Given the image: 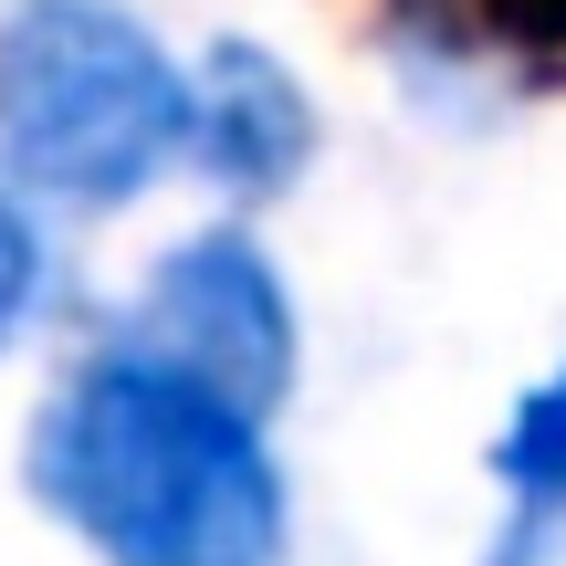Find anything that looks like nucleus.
Wrapping results in <instances>:
<instances>
[{"label": "nucleus", "mask_w": 566, "mask_h": 566, "mask_svg": "<svg viewBox=\"0 0 566 566\" xmlns=\"http://www.w3.org/2000/svg\"><path fill=\"white\" fill-rule=\"evenodd\" d=\"M21 472L32 504L74 525L105 566H283L294 535L263 409L147 357L137 336L42 399Z\"/></svg>", "instance_id": "obj_1"}, {"label": "nucleus", "mask_w": 566, "mask_h": 566, "mask_svg": "<svg viewBox=\"0 0 566 566\" xmlns=\"http://www.w3.org/2000/svg\"><path fill=\"white\" fill-rule=\"evenodd\" d=\"M189 147V74L126 0L0 11V168L42 200L116 210Z\"/></svg>", "instance_id": "obj_2"}, {"label": "nucleus", "mask_w": 566, "mask_h": 566, "mask_svg": "<svg viewBox=\"0 0 566 566\" xmlns=\"http://www.w3.org/2000/svg\"><path fill=\"white\" fill-rule=\"evenodd\" d=\"M137 346L189 378H210L221 399L273 409L294 388V294H283L273 252L252 242L242 221L231 231H189L158 273H147L137 304Z\"/></svg>", "instance_id": "obj_3"}, {"label": "nucleus", "mask_w": 566, "mask_h": 566, "mask_svg": "<svg viewBox=\"0 0 566 566\" xmlns=\"http://www.w3.org/2000/svg\"><path fill=\"white\" fill-rule=\"evenodd\" d=\"M189 158L221 200H273L315 158V105L283 74L273 42H210L200 84H189Z\"/></svg>", "instance_id": "obj_4"}, {"label": "nucleus", "mask_w": 566, "mask_h": 566, "mask_svg": "<svg viewBox=\"0 0 566 566\" xmlns=\"http://www.w3.org/2000/svg\"><path fill=\"white\" fill-rule=\"evenodd\" d=\"M493 483H504L514 525L483 546V566H546V546L566 535V367L514 399L504 441H493Z\"/></svg>", "instance_id": "obj_5"}, {"label": "nucleus", "mask_w": 566, "mask_h": 566, "mask_svg": "<svg viewBox=\"0 0 566 566\" xmlns=\"http://www.w3.org/2000/svg\"><path fill=\"white\" fill-rule=\"evenodd\" d=\"M32 304H42V231L21 221V200H0V346H21Z\"/></svg>", "instance_id": "obj_6"}, {"label": "nucleus", "mask_w": 566, "mask_h": 566, "mask_svg": "<svg viewBox=\"0 0 566 566\" xmlns=\"http://www.w3.org/2000/svg\"><path fill=\"white\" fill-rule=\"evenodd\" d=\"M472 32L504 42V53L556 63V53H566V0H472Z\"/></svg>", "instance_id": "obj_7"}]
</instances>
